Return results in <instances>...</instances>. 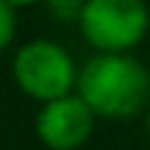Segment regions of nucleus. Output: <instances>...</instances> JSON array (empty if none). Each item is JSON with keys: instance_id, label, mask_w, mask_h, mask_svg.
I'll list each match as a JSON object with an SVG mask.
<instances>
[{"instance_id": "nucleus-6", "label": "nucleus", "mask_w": 150, "mask_h": 150, "mask_svg": "<svg viewBox=\"0 0 150 150\" xmlns=\"http://www.w3.org/2000/svg\"><path fill=\"white\" fill-rule=\"evenodd\" d=\"M8 6H28V3H33V0H6Z\"/></svg>"}, {"instance_id": "nucleus-7", "label": "nucleus", "mask_w": 150, "mask_h": 150, "mask_svg": "<svg viewBox=\"0 0 150 150\" xmlns=\"http://www.w3.org/2000/svg\"><path fill=\"white\" fill-rule=\"evenodd\" d=\"M147 128H150V117H147Z\"/></svg>"}, {"instance_id": "nucleus-3", "label": "nucleus", "mask_w": 150, "mask_h": 150, "mask_svg": "<svg viewBox=\"0 0 150 150\" xmlns=\"http://www.w3.org/2000/svg\"><path fill=\"white\" fill-rule=\"evenodd\" d=\"M14 78L31 97L61 100L75 83V67L70 56L53 42H31L14 59Z\"/></svg>"}, {"instance_id": "nucleus-5", "label": "nucleus", "mask_w": 150, "mask_h": 150, "mask_svg": "<svg viewBox=\"0 0 150 150\" xmlns=\"http://www.w3.org/2000/svg\"><path fill=\"white\" fill-rule=\"evenodd\" d=\"M14 36V11L6 0H0V50L11 42Z\"/></svg>"}, {"instance_id": "nucleus-1", "label": "nucleus", "mask_w": 150, "mask_h": 150, "mask_svg": "<svg viewBox=\"0 0 150 150\" xmlns=\"http://www.w3.org/2000/svg\"><path fill=\"white\" fill-rule=\"evenodd\" d=\"M81 100L103 117H131L150 95V75L131 56H95L78 75Z\"/></svg>"}, {"instance_id": "nucleus-4", "label": "nucleus", "mask_w": 150, "mask_h": 150, "mask_svg": "<svg viewBox=\"0 0 150 150\" xmlns=\"http://www.w3.org/2000/svg\"><path fill=\"white\" fill-rule=\"evenodd\" d=\"M36 134L53 150H75L92 134V108L81 97H61L39 111Z\"/></svg>"}, {"instance_id": "nucleus-2", "label": "nucleus", "mask_w": 150, "mask_h": 150, "mask_svg": "<svg viewBox=\"0 0 150 150\" xmlns=\"http://www.w3.org/2000/svg\"><path fill=\"white\" fill-rule=\"evenodd\" d=\"M83 36L106 53L128 50L147 31V8L142 0H86L81 11Z\"/></svg>"}]
</instances>
